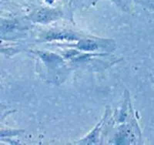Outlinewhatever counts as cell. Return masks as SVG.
<instances>
[{
    "label": "cell",
    "instance_id": "6da1fadb",
    "mask_svg": "<svg viewBox=\"0 0 154 145\" xmlns=\"http://www.w3.org/2000/svg\"><path fill=\"white\" fill-rule=\"evenodd\" d=\"M57 16L58 13L55 11L41 10L34 15V20L37 22H42V23H47L53 19H55Z\"/></svg>",
    "mask_w": 154,
    "mask_h": 145
},
{
    "label": "cell",
    "instance_id": "7a4b0ae2",
    "mask_svg": "<svg viewBox=\"0 0 154 145\" xmlns=\"http://www.w3.org/2000/svg\"><path fill=\"white\" fill-rule=\"evenodd\" d=\"M78 47L83 50L91 51L97 48V44L93 40H82L78 44Z\"/></svg>",
    "mask_w": 154,
    "mask_h": 145
},
{
    "label": "cell",
    "instance_id": "3957f363",
    "mask_svg": "<svg viewBox=\"0 0 154 145\" xmlns=\"http://www.w3.org/2000/svg\"><path fill=\"white\" fill-rule=\"evenodd\" d=\"M47 39H74L75 36H73V35H70V34H65V33H51L49 35H48V36L46 37Z\"/></svg>",
    "mask_w": 154,
    "mask_h": 145
},
{
    "label": "cell",
    "instance_id": "277c9868",
    "mask_svg": "<svg viewBox=\"0 0 154 145\" xmlns=\"http://www.w3.org/2000/svg\"><path fill=\"white\" fill-rule=\"evenodd\" d=\"M48 2H49V3H52V2H53V0H46Z\"/></svg>",
    "mask_w": 154,
    "mask_h": 145
}]
</instances>
